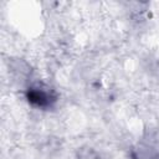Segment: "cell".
Listing matches in <instances>:
<instances>
[{"instance_id": "6da1fadb", "label": "cell", "mask_w": 159, "mask_h": 159, "mask_svg": "<svg viewBox=\"0 0 159 159\" xmlns=\"http://www.w3.org/2000/svg\"><path fill=\"white\" fill-rule=\"evenodd\" d=\"M26 98L32 106L40 107V108H46L55 101L48 92L41 88H30L26 93Z\"/></svg>"}]
</instances>
